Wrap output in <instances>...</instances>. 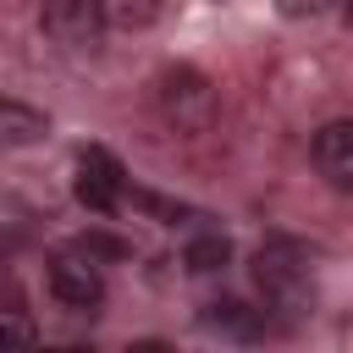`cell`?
I'll use <instances>...</instances> for the list:
<instances>
[{
  "instance_id": "6da1fadb",
  "label": "cell",
  "mask_w": 353,
  "mask_h": 353,
  "mask_svg": "<svg viewBox=\"0 0 353 353\" xmlns=\"http://www.w3.org/2000/svg\"><path fill=\"white\" fill-rule=\"evenodd\" d=\"M154 105H160V116H165L171 127H182V132H204V127L215 121V88H210V77L193 72V66L160 72Z\"/></svg>"
},
{
  "instance_id": "7a4b0ae2",
  "label": "cell",
  "mask_w": 353,
  "mask_h": 353,
  "mask_svg": "<svg viewBox=\"0 0 353 353\" xmlns=\"http://www.w3.org/2000/svg\"><path fill=\"white\" fill-rule=\"evenodd\" d=\"M254 281H259L270 309H281V314L309 309V265L292 243H265L259 259H254Z\"/></svg>"
},
{
  "instance_id": "3957f363",
  "label": "cell",
  "mask_w": 353,
  "mask_h": 353,
  "mask_svg": "<svg viewBox=\"0 0 353 353\" xmlns=\"http://www.w3.org/2000/svg\"><path fill=\"white\" fill-rule=\"evenodd\" d=\"M72 193H77L83 210H94V215H116V204L127 199V171H121V160H116L110 149H99V143L77 149Z\"/></svg>"
},
{
  "instance_id": "277c9868",
  "label": "cell",
  "mask_w": 353,
  "mask_h": 353,
  "mask_svg": "<svg viewBox=\"0 0 353 353\" xmlns=\"http://www.w3.org/2000/svg\"><path fill=\"white\" fill-rule=\"evenodd\" d=\"M50 292L66 303V309H99V298H105V270H99V259L94 254H83L77 243L72 248H61V254H50Z\"/></svg>"
},
{
  "instance_id": "5b68a950",
  "label": "cell",
  "mask_w": 353,
  "mask_h": 353,
  "mask_svg": "<svg viewBox=\"0 0 353 353\" xmlns=\"http://www.w3.org/2000/svg\"><path fill=\"white\" fill-rule=\"evenodd\" d=\"M39 28H44V39L66 44V50H94L105 33V17H99V0H44Z\"/></svg>"
},
{
  "instance_id": "8992f818",
  "label": "cell",
  "mask_w": 353,
  "mask_h": 353,
  "mask_svg": "<svg viewBox=\"0 0 353 353\" xmlns=\"http://www.w3.org/2000/svg\"><path fill=\"white\" fill-rule=\"evenodd\" d=\"M314 171H320L331 188L353 193V116L325 121V127L314 132Z\"/></svg>"
},
{
  "instance_id": "52a82bcc",
  "label": "cell",
  "mask_w": 353,
  "mask_h": 353,
  "mask_svg": "<svg viewBox=\"0 0 353 353\" xmlns=\"http://www.w3.org/2000/svg\"><path fill=\"white\" fill-rule=\"evenodd\" d=\"M204 325L221 331V336H237V342H254V336L265 331L259 309H248V303H237V298H215V303H204Z\"/></svg>"
},
{
  "instance_id": "ba28073f",
  "label": "cell",
  "mask_w": 353,
  "mask_h": 353,
  "mask_svg": "<svg viewBox=\"0 0 353 353\" xmlns=\"http://www.w3.org/2000/svg\"><path fill=\"white\" fill-rule=\"evenodd\" d=\"M160 11H165V0H99V17L110 33H143L160 22Z\"/></svg>"
},
{
  "instance_id": "9c48e42d",
  "label": "cell",
  "mask_w": 353,
  "mask_h": 353,
  "mask_svg": "<svg viewBox=\"0 0 353 353\" xmlns=\"http://www.w3.org/2000/svg\"><path fill=\"white\" fill-rule=\"evenodd\" d=\"M44 110H28L22 99H0V143L6 149H22V143H33V138H44Z\"/></svg>"
},
{
  "instance_id": "30bf717a",
  "label": "cell",
  "mask_w": 353,
  "mask_h": 353,
  "mask_svg": "<svg viewBox=\"0 0 353 353\" xmlns=\"http://www.w3.org/2000/svg\"><path fill=\"white\" fill-rule=\"evenodd\" d=\"M182 265H188V276H215V270L232 265V243H226L221 232H199V237H188Z\"/></svg>"
},
{
  "instance_id": "8fae6325",
  "label": "cell",
  "mask_w": 353,
  "mask_h": 353,
  "mask_svg": "<svg viewBox=\"0 0 353 353\" xmlns=\"http://www.w3.org/2000/svg\"><path fill=\"white\" fill-rule=\"evenodd\" d=\"M132 204H138L143 215H154V221H165V226H176L182 215H193L188 204H176V199H160V193H143V188H132Z\"/></svg>"
},
{
  "instance_id": "7c38bea8",
  "label": "cell",
  "mask_w": 353,
  "mask_h": 353,
  "mask_svg": "<svg viewBox=\"0 0 353 353\" xmlns=\"http://www.w3.org/2000/svg\"><path fill=\"white\" fill-rule=\"evenodd\" d=\"M77 248H83V254H94L99 265H105V259H127V254H132L121 237H105V232H83V237H77Z\"/></svg>"
},
{
  "instance_id": "4fadbf2b",
  "label": "cell",
  "mask_w": 353,
  "mask_h": 353,
  "mask_svg": "<svg viewBox=\"0 0 353 353\" xmlns=\"http://www.w3.org/2000/svg\"><path fill=\"white\" fill-rule=\"evenodd\" d=\"M6 331H11V336H33V325H28V314H22V292H17V287L6 292Z\"/></svg>"
},
{
  "instance_id": "5bb4252c",
  "label": "cell",
  "mask_w": 353,
  "mask_h": 353,
  "mask_svg": "<svg viewBox=\"0 0 353 353\" xmlns=\"http://www.w3.org/2000/svg\"><path fill=\"white\" fill-rule=\"evenodd\" d=\"M331 6H342V0H281L287 17H320V11H331Z\"/></svg>"
}]
</instances>
